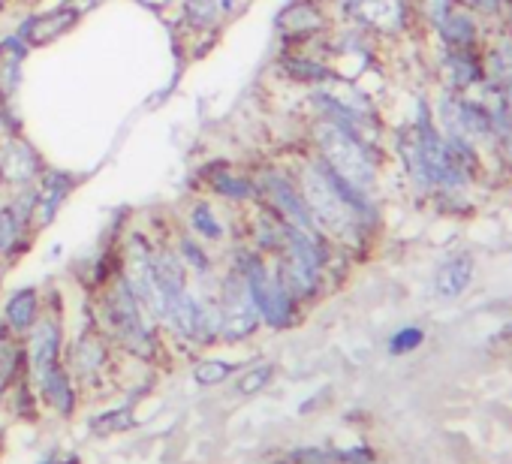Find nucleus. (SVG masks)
Listing matches in <instances>:
<instances>
[{"instance_id": "1", "label": "nucleus", "mask_w": 512, "mask_h": 464, "mask_svg": "<svg viewBox=\"0 0 512 464\" xmlns=\"http://www.w3.org/2000/svg\"><path fill=\"white\" fill-rule=\"evenodd\" d=\"M302 199L314 226H323L335 239H353L368 214L365 193L341 181L326 163H311L302 172Z\"/></svg>"}, {"instance_id": "2", "label": "nucleus", "mask_w": 512, "mask_h": 464, "mask_svg": "<svg viewBox=\"0 0 512 464\" xmlns=\"http://www.w3.org/2000/svg\"><path fill=\"white\" fill-rule=\"evenodd\" d=\"M317 145H320V151H323L326 166H329L341 181H347L353 190H359V193L368 196V190L374 187V175H377V172H374V163H371V157H368L362 139L353 136L350 130L338 127L335 121H323V124L317 127Z\"/></svg>"}, {"instance_id": "3", "label": "nucleus", "mask_w": 512, "mask_h": 464, "mask_svg": "<svg viewBox=\"0 0 512 464\" xmlns=\"http://www.w3.org/2000/svg\"><path fill=\"white\" fill-rule=\"evenodd\" d=\"M320 248L311 236V229L287 226V260H284V278L281 284L293 290L296 296H305L317 287L320 278Z\"/></svg>"}, {"instance_id": "4", "label": "nucleus", "mask_w": 512, "mask_h": 464, "mask_svg": "<svg viewBox=\"0 0 512 464\" xmlns=\"http://www.w3.org/2000/svg\"><path fill=\"white\" fill-rule=\"evenodd\" d=\"M256 302L250 296L247 278L244 275H229L220 293V329L229 338H244L256 329Z\"/></svg>"}, {"instance_id": "5", "label": "nucleus", "mask_w": 512, "mask_h": 464, "mask_svg": "<svg viewBox=\"0 0 512 464\" xmlns=\"http://www.w3.org/2000/svg\"><path fill=\"white\" fill-rule=\"evenodd\" d=\"M244 278H247L250 296L256 302V311H260L278 329L287 326V320H290V293L281 284V278L269 275V269L263 263H256V260L247 263Z\"/></svg>"}, {"instance_id": "6", "label": "nucleus", "mask_w": 512, "mask_h": 464, "mask_svg": "<svg viewBox=\"0 0 512 464\" xmlns=\"http://www.w3.org/2000/svg\"><path fill=\"white\" fill-rule=\"evenodd\" d=\"M109 311H112V320L118 326V332L127 338L130 347L142 350L148 344V332L142 326V314H139V302L133 296V290L127 284H118L112 299H109Z\"/></svg>"}, {"instance_id": "7", "label": "nucleus", "mask_w": 512, "mask_h": 464, "mask_svg": "<svg viewBox=\"0 0 512 464\" xmlns=\"http://www.w3.org/2000/svg\"><path fill=\"white\" fill-rule=\"evenodd\" d=\"M266 193H269L272 205L290 220V226H299V229H311L314 226L302 193H296V187L290 181H284L281 175H269L266 178Z\"/></svg>"}, {"instance_id": "8", "label": "nucleus", "mask_w": 512, "mask_h": 464, "mask_svg": "<svg viewBox=\"0 0 512 464\" xmlns=\"http://www.w3.org/2000/svg\"><path fill=\"white\" fill-rule=\"evenodd\" d=\"M58 326L52 320L37 323L34 335H31V365L37 371V380H43L55 365H58Z\"/></svg>"}, {"instance_id": "9", "label": "nucleus", "mask_w": 512, "mask_h": 464, "mask_svg": "<svg viewBox=\"0 0 512 464\" xmlns=\"http://www.w3.org/2000/svg\"><path fill=\"white\" fill-rule=\"evenodd\" d=\"M79 13L76 10H61V13H52V16H40L34 22H28L22 28V37L34 46H43V43H52L55 37L67 34L73 25H76Z\"/></svg>"}, {"instance_id": "10", "label": "nucleus", "mask_w": 512, "mask_h": 464, "mask_svg": "<svg viewBox=\"0 0 512 464\" xmlns=\"http://www.w3.org/2000/svg\"><path fill=\"white\" fill-rule=\"evenodd\" d=\"M37 172V163H34V154L19 145V142H4L0 145V175L13 184H25L31 181Z\"/></svg>"}, {"instance_id": "11", "label": "nucleus", "mask_w": 512, "mask_h": 464, "mask_svg": "<svg viewBox=\"0 0 512 464\" xmlns=\"http://www.w3.org/2000/svg\"><path fill=\"white\" fill-rule=\"evenodd\" d=\"M353 13L377 28H398L401 25V0H353Z\"/></svg>"}, {"instance_id": "12", "label": "nucleus", "mask_w": 512, "mask_h": 464, "mask_svg": "<svg viewBox=\"0 0 512 464\" xmlns=\"http://www.w3.org/2000/svg\"><path fill=\"white\" fill-rule=\"evenodd\" d=\"M154 278H157V287L163 293V302L169 305L175 296H181L187 287H184V269H181V260L169 251L157 254L154 257Z\"/></svg>"}, {"instance_id": "13", "label": "nucleus", "mask_w": 512, "mask_h": 464, "mask_svg": "<svg viewBox=\"0 0 512 464\" xmlns=\"http://www.w3.org/2000/svg\"><path fill=\"white\" fill-rule=\"evenodd\" d=\"M473 278V260L470 257H455L437 272V293L443 299H455L470 287Z\"/></svg>"}, {"instance_id": "14", "label": "nucleus", "mask_w": 512, "mask_h": 464, "mask_svg": "<svg viewBox=\"0 0 512 464\" xmlns=\"http://www.w3.org/2000/svg\"><path fill=\"white\" fill-rule=\"evenodd\" d=\"M37 317V293L34 290H19L10 302H7V323L16 332H25L34 326Z\"/></svg>"}, {"instance_id": "15", "label": "nucleus", "mask_w": 512, "mask_h": 464, "mask_svg": "<svg viewBox=\"0 0 512 464\" xmlns=\"http://www.w3.org/2000/svg\"><path fill=\"white\" fill-rule=\"evenodd\" d=\"M440 31L446 34V40H449L455 49H467V46L476 43V25H473V19H467V16L452 13V16L440 25Z\"/></svg>"}, {"instance_id": "16", "label": "nucleus", "mask_w": 512, "mask_h": 464, "mask_svg": "<svg viewBox=\"0 0 512 464\" xmlns=\"http://www.w3.org/2000/svg\"><path fill=\"white\" fill-rule=\"evenodd\" d=\"M40 383H43V389H46L49 401H52L58 410H64V413H67V410L73 407V392H70V386H67V377H64V371H61L58 365H55V368H52V371H49V374H46Z\"/></svg>"}, {"instance_id": "17", "label": "nucleus", "mask_w": 512, "mask_h": 464, "mask_svg": "<svg viewBox=\"0 0 512 464\" xmlns=\"http://www.w3.org/2000/svg\"><path fill=\"white\" fill-rule=\"evenodd\" d=\"M232 371H235V365L220 362V359H208V362H199V365L193 368V377H196V383H202V386H214V383H223Z\"/></svg>"}, {"instance_id": "18", "label": "nucleus", "mask_w": 512, "mask_h": 464, "mask_svg": "<svg viewBox=\"0 0 512 464\" xmlns=\"http://www.w3.org/2000/svg\"><path fill=\"white\" fill-rule=\"evenodd\" d=\"M211 184H214V190H220V193H226V196H250L253 190H250V184L244 181V178H238V175H232L229 169H223V172H214L211 175Z\"/></svg>"}, {"instance_id": "19", "label": "nucleus", "mask_w": 512, "mask_h": 464, "mask_svg": "<svg viewBox=\"0 0 512 464\" xmlns=\"http://www.w3.org/2000/svg\"><path fill=\"white\" fill-rule=\"evenodd\" d=\"M193 229L205 239H220V223L214 220L211 208L208 205H196L193 208Z\"/></svg>"}, {"instance_id": "20", "label": "nucleus", "mask_w": 512, "mask_h": 464, "mask_svg": "<svg viewBox=\"0 0 512 464\" xmlns=\"http://www.w3.org/2000/svg\"><path fill=\"white\" fill-rule=\"evenodd\" d=\"M130 425H133L130 410H112V413H106V416H97V419H94V431H100V434L124 431V428H130Z\"/></svg>"}, {"instance_id": "21", "label": "nucleus", "mask_w": 512, "mask_h": 464, "mask_svg": "<svg viewBox=\"0 0 512 464\" xmlns=\"http://www.w3.org/2000/svg\"><path fill=\"white\" fill-rule=\"evenodd\" d=\"M269 377H272V365H260V368H253L250 374H244V377H241V383H238V392H241V395H253V392H260V389L269 383Z\"/></svg>"}, {"instance_id": "22", "label": "nucleus", "mask_w": 512, "mask_h": 464, "mask_svg": "<svg viewBox=\"0 0 512 464\" xmlns=\"http://www.w3.org/2000/svg\"><path fill=\"white\" fill-rule=\"evenodd\" d=\"M19 232V220L13 211H0V251H7Z\"/></svg>"}, {"instance_id": "23", "label": "nucleus", "mask_w": 512, "mask_h": 464, "mask_svg": "<svg viewBox=\"0 0 512 464\" xmlns=\"http://www.w3.org/2000/svg\"><path fill=\"white\" fill-rule=\"evenodd\" d=\"M419 344H422V332L419 329H401L392 338V353H407V350H413Z\"/></svg>"}, {"instance_id": "24", "label": "nucleus", "mask_w": 512, "mask_h": 464, "mask_svg": "<svg viewBox=\"0 0 512 464\" xmlns=\"http://www.w3.org/2000/svg\"><path fill=\"white\" fill-rule=\"evenodd\" d=\"M428 16H431V22L440 28V25L452 16V0H428Z\"/></svg>"}, {"instance_id": "25", "label": "nucleus", "mask_w": 512, "mask_h": 464, "mask_svg": "<svg viewBox=\"0 0 512 464\" xmlns=\"http://www.w3.org/2000/svg\"><path fill=\"white\" fill-rule=\"evenodd\" d=\"M184 251H187V257H190V263L196 266V269H208V263H205V257H202V251H196L190 242H184Z\"/></svg>"}, {"instance_id": "26", "label": "nucleus", "mask_w": 512, "mask_h": 464, "mask_svg": "<svg viewBox=\"0 0 512 464\" xmlns=\"http://www.w3.org/2000/svg\"><path fill=\"white\" fill-rule=\"evenodd\" d=\"M506 148H509V157H512V130L506 133Z\"/></svg>"}, {"instance_id": "27", "label": "nucleus", "mask_w": 512, "mask_h": 464, "mask_svg": "<svg viewBox=\"0 0 512 464\" xmlns=\"http://www.w3.org/2000/svg\"><path fill=\"white\" fill-rule=\"evenodd\" d=\"M509 332H512V329H509Z\"/></svg>"}]
</instances>
